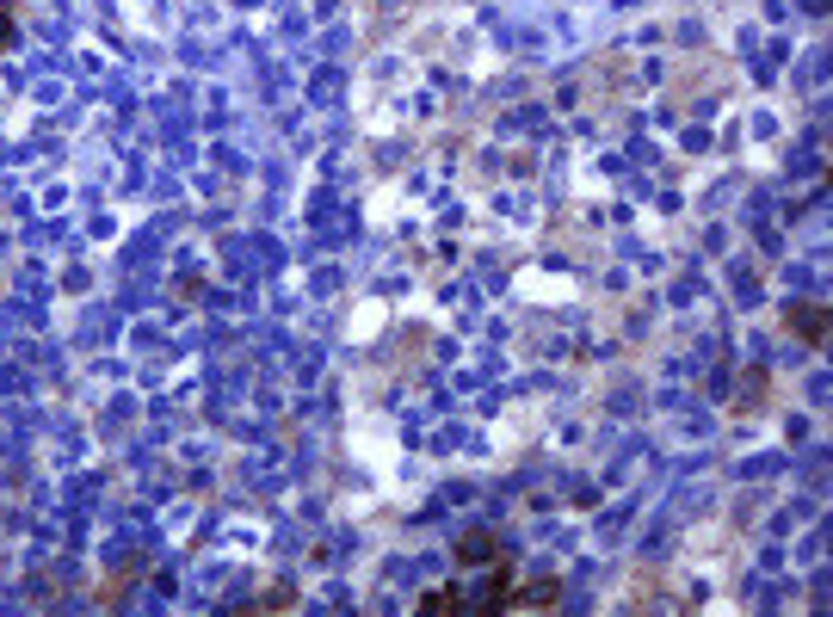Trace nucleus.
<instances>
[{"instance_id": "nucleus-6", "label": "nucleus", "mask_w": 833, "mask_h": 617, "mask_svg": "<svg viewBox=\"0 0 833 617\" xmlns=\"http://www.w3.org/2000/svg\"><path fill=\"white\" fill-rule=\"evenodd\" d=\"M284 605H291V587H272L266 599H253V611H284Z\"/></svg>"}, {"instance_id": "nucleus-1", "label": "nucleus", "mask_w": 833, "mask_h": 617, "mask_svg": "<svg viewBox=\"0 0 833 617\" xmlns=\"http://www.w3.org/2000/svg\"><path fill=\"white\" fill-rule=\"evenodd\" d=\"M562 605V580L556 574H543V580H513V599H506V611H556Z\"/></svg>"}, {"instance_id": "nucleus-7", "label": "nucleus", "mask_w": 833, "mask_h": 617, "mask_svg": "<svg viewBox=\"0 0 833 617\" xmlns=\"http://www.w3.org/2000/svg\"><path fill=\"white\" fill-rule=\"evenodd\" d=\"M7 38H13V13L0 7V50H7Z\"/></svg>"}, {"instance_id": "nucleus-4", "label": "nucleus", "mask_w": 833, "mask_h": 617, "mask_svg": "<svg viewBox=\"0 0 833 617\" xmlns=\"http://www.w3.org/2000/svg\"><path fill=\"white\" fill-rule=\"evenodd\" d=\"M142 568H149V562H142V556H130V562H124L112 580H105V593H99V599H105V605H124V587H130V580H136Z\"/></svg>"}, {"instance_id": "nucleus-3", "label": "nucleus", "mask_w": 833, "mask_h": 617, "mask_svg": "<svg viewBox=\"0 0 833 617\" xmlns=\"http://www.w3.org/2000/svg\"><path fill=\"white\" fill-rule=\"evenodd\" d=\"M494 556H506L494 531H463V537H457V562H463V568H482V562H494Z\"/></svg>"}, {"instance_id": "nucleus-8", "label": "nucleus", "mask_w": 833, "mask_h": 617, "mask_svg": "<svg viewBox=\"0 0 833 617\" xmlns=\"http://www.w3.org/2000/svg\"><path fill=\"white\" fill-rule=\"evenodd\" d=\"M815 7H821V13H827V7H833V0H815Z\"/></svg>"}, {"instance_id": "nucleus-2", "label": "nucleus", "mask_w": 833, "mask_h": 617, "mask_svg": "<svg viewBox=\"0 0 833 617\" xmlns=\"http://www.w3.org/2000/svg\"><path fill=\"white\" fill-rule=\"evenodd\" d=\"M784 328L803 346H827V309L821 303H784Z\"/></svg>"}, {"instance_id": "nucleus-5", "label": "nucleus", "mask_w": 833, "mask_h": 617, "mask_svg": "<svg viewBox=\"0 0 833 617\" xmlns=\"http://www.w3.org/2000/svg\"><path fill=\"white\" fill-rule=\"evenodd\" d=\"M420 611H426V617H432V611H463V593H457V587H439V593L420 599Z\"/></svg>"}]
</instances>
